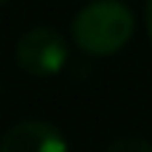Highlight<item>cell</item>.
<instances>
[{
	"mask_svg": "<svg viewBox=\"0 0 152 152\" xmlns=\"http://www.w3.org/2000/svg\"><path fill=\"white\" fill-rule=\"evenodd\" d=\"M134 11L120 0H94L72 19V43L91 56H112L134 37Z\"/></svg>",
	"mask_w": 152,
	"mask_h": 152,
	"instance_id": "obj_1",
	"label": "cell"
},
{
	"mask_svg": "<svg viewBox=\"0 0 152 152\" xmlns=\"http://www.w3.org/2000/svg\"><path fill=\"white\" fill-rule=\"evenodd\" d=\"M69 59V45L64 35L53 27H32L16 43V64L32 77H51L64 69Z\"/></svg>",
	"mask_w": 152,
	"mask_h": 152,
	"instance_id": "obj_2",
	"label": "cell"
},
{
	"mask_svg": "<svg viewBox=\"0 0 152 152\" xmlns=\"http://www.w3.org/2000/svg\"><path fill=\"white\" fill-rule=\"evenodd\" d=\"M0 152H69V144L53 123L21 120L3 134Z\"/></svg>",
	"mask_w": 152,
	"mask_h": 152,
	"instance_id": "obj_3",
	"label": "cell"
},
{
	"mask_svg": "<svg viewBox=\"0 0 152 152\" xmlns=\"http://www.w3.org/2000/svg\"><path fill=\"white\" fill-rule=\"evenodd\" d=\"M107 152H152V144L142 136H123V139H115Z\"/></svg>",
	"mask_w": 152,
	"mask_h": 152,
	"instance_id": "obj_4",
	"label": "cell"
},
{
	"mask_svg": "<svg viewBox=\"0 0 152 152\" xmlns=\"http://www.w3.org/2000/svg\"><path fill=\"white\" fill-rule=\"evenodd\" d=\"M147 32H150V40H152V0H147Z\"/></svg>",
	"mask_w": 152,
	"mask_h": 152,
	"instance_id": "obj_5",
	"label": "cell"
},
{
	"mask_svg": "<svg viewBox=\"0 0 152 152\" xmlns=\"http://www.w3.org/2000/svg\"><path fill=\"white\" fill-rule=\"evenodd\" d=\"M5 3H8V0H0V8H3V5H5Z\"/></svg>",
	"mask_w": 152,
	"mask_h": 152,
	"instance_id": "obj_6",
	"label": "cell"
},
{
	"mask_svg": "<svg viewBox=\"0 0 152 152\" xmlns=\"http://www.w3.org/2000/svg\"><path fill=\"white\" fill-rule=\"evenodd\" d=\"M0 94H3V86H0Z\"/></svg>",
	"mask_w": 152,
	"mask_h": 152,
	"instance_id": "obj_7",
	"label": "cell"
}]
</instances>
